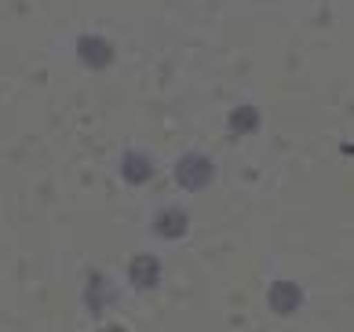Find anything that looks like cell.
Segmentation results:
<instances>
[{
    "instance_id": "cell-3",
    "label": "cell",
    "mask_w": 354,
    "mask_h": 332,
    "mask_svg": "<svg viewBox=\"0 0 354 332\" xmlns=\"http://www.w3.org/2000/svg\"><path fill=\"white\" fill-rule=\"evenodd\" d=\"M267 303L274 314H296L299 303H304V288L292 285V282H274L267 288Z\"/></svg>"
},
{
    "instance_id": "cell-8",
    "label": "cell",
    "mask_w": 354,
    "mask_h": 332,
    "mask_svg": "<svg viewBox=\"0 0 354 332\" xmlns=\"http://www.w3.org/2000/svg\"><path fill=\"white\" fill-rule=\"evenodd\" d=\"M102 332H124V329H102Z\"/></svg>"
},
{
    "instance_id": "cell-2",
    "label": "cell",
    "mask_w": 354,
    "mask_h": 332,
    "mask_svg": "<svg viewBox=\"0 0 354 332\" xmlns=\"http://www.w3.org/2000/svg\"><path fill=\"white\" fill-rule=\"evenodd\" d=\"M77 59H81L88 70H106L113 62V44L99 33H84L81 41H77Z\"/></svg>"
},
{
    "instance_id": "cell-5",
    "label": "cell",
    "mask_w": 354,
    "mask_h": 332,
    "mask_svg": "<svg viewBox=\"0 0 354 332\" xmlns=\"http://www.w3.org/2000/svg\"><path fill=\"white\" fill-rule=\"evenodd\" d=\"M157 259L153 256H136L132 259V282L139 285V288H153L157 285Z\"/></svg>"
},
{
    "instance_id": "cell-4",
    "label": "cell",
    "mask_w": 354,
    "mask_h": 332,
    "mask_svg": "<svg viewBox=\"0 0 354 332\" xmlns=\"http://www.w3.org/2000/svg\"><path fill=\"white\" fill-rule=\"evenodd\" d=\"M259 121H263V117H259V110L252 102L234 106L230 110V131H238V136H252V131L259 128Z\"/></svg>"
},
{
    "instance_id": "cell-6",
    "label": "cell",
    "mask_w": 354,
    "mask_h": 332,
    "mask_svg": "<svg viewBox=\"0 0 354 332\" xmlns=\"http://www.w3.org/2000/svg\"><path fill=\"white\" fill-rule=\"evenodd\" d=\"M121 172H124L128 183H147L150 172H153V165H150V157H142V154H124Z\"/></svg>"
},
{
    "instance_id": "cell-1",
    "label": "cell",
    "mask_w": 354,
    "mask_h": 332,
    "mask_svg": "<svg viewBox=\"0 0 354 332\" xmlns=\"http://www.w3.org/2000/svg\"><path fill=\"white\" fill-rule=\"evenodd\" d=\"M212 161L208 157H201V154H187L183 161L176 165V179L183 183L187 190H201V187H208L212 183Z\"/></svg>"
},
{
    "instance_id": "cell-7",
    "label": "cell",
    "mask_w": 354,
    "mask_h": 332,
    "mask_svg": "<svg viewBox=\"0 0 354 332\" xmlns=\"http://www.w3.org/2000/svg\"><path fill=\"white\" fill-rule=\"evenodd\" d=\"M157 230H161L165 237H179V234H187V216H183V212L176 208H168V212H161V216H157Z\"/></svg>"
}]
</instances>
